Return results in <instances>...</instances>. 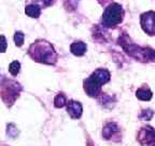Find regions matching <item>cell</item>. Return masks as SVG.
<instances>
[{"mask_svg":"<svg viewBox=\"0 0 155 146\" xmlns=\"http://www.w3.org/2000/svg\"><path fill=\"white\" fill-rule=\"evenodd\" d=\"M67 112L68 114L70 115L71 118L73 119H78V118H80L81 115H82L83 112V108H82V105H81L80 102H77V101H69L67 103Z\"/></svg>","mask_w":155,"mask_h":146,"instance_id":"cell-7","label":"cell"},{"mask_svg":"<svg viewBox=\"0 0 155 146\" xmlns=\"http://www.w3.org/2000/svg\"><path fill=\"white\" fill-rule=\"evenodd\" d=\"M7 47H8V43H7V39H5V36H0V52L1 53H5V50H7Z\"/></svg>","mask_w":155,"mask_h":146,"instance_id":"cell-17","label":"cell"},{"mask_svg":"<svg viewBox=\"0 0 155 146\" xmlns=\"http://www.w3.org/2000/svg\"><path fill=\"white\" fill-rule=\"evenodd\" d=\"M19 71H21V63H19L18 61H14V62H12V63L10 64L9 71H10V74H11V75L16 76L17 74L19 73Z\"/></svg>","mask_w":155,"mask_h":146,"instance_id":"cell-13","label":"cell"},{"mask_svg":"<svg viewBox=\"0 0 155 146\" xmlns=\"http://www.w3.org/2000/svg\"><path fill=\"white\" fill-rule=\"evenodd\" d=\"M140 24L143 32L147 33L150 36L155 35V12L149 11L147 13H143L141 15Z\"/></svg>","mask_w":155,"mask_h":146,"instance_id":"cell-4","label":"cell"},{"mask_svg":"<svg viewBox=\"0 0 155 146\" xmlns=\"http://www.w3.org/2000/svg\"><path fill=\"white\" fill-rule=\"evenodd\" d=\"M24 39H25V35L22 32H16L14 35V41L15 44L17 47H22L24 43Z\"/></svg>","mask_w":155,"mask_h":146,"instance_id":"cell-14","label":"cell"},{"mask_svg":"<svg viewBox=\"0 0 155 146\" xmlns=\"http://www.w3.org/2000/svg\"><path fill=\"white\" fill-rule=\"evenodd\" d=\"M42 2L44 5H50L52 3V0H42Z\"/></svg>","mask_w":155,"mask_h":146,"instance_id":"cell-18","label":"cell"},{"mask_svg":"<svg viewBox=\"0 0 155 146\" xmlns=\"http://www.w3.org/2000/svg\"><path fill=\"white\" fill-rule=\"evenodd\" d=\"M25 13L28 15L29 17H34V19H37V17L40 16L41 14V9L38 5H29L26 7L25 9Z\"/></svg>","mask_w":155,"mask_h":146,"instance_id":"cell-11","label":"cell"},{"mask_svg":"<svg viewBox=\"0 0 155 146\" xmlns=\"http://www.w3.org/2000/svg\"><path fill=\"white\" fill-rule=\"evenodd\" d=\"M70 50L72 52V54L77 56H82L83 54L86 52L87 50V46L82 41H78V42H73L70 46Z\"/></svg>","mask_w":155,"mask_h":146,"instance_id":"cell-9","label":"cell"},{"mask_svg":"<svg viewBox=\"0 0 155 146\" xmlns=\"http://www.w3.org/2000/svg\"><path fill=\"white\" fill-rule=\"evenodd\" d=\"M91 77H92L95 81H97L100 85H104V83L109 82L111 75H110V71H108V69L98 68V69H96V71L91 75Z\"/></svg>","mask_w":155,"mask_h":146,"instance_id":"cell-6","label":"cell"},{"mask_svg":"<svg viewBox=\"0 0 155 146\" xmlns=\"http://www.w3.org/2000/svg\"><path fill=\"white\" fill-rule=\"evenodd\" d=\"M8 135L11 136V137H15V136L17 135V129L15 128L14 124H9L8 126V131H7Z\"/></svg>","mask_w":155,"mask_h":146,"instance_id":"cell-16","label":"cell"},{"mask_svg":"<svg viewBox=\"0 0 155 146\" xmlns=\"http://www.w3.org/2000/svg\"><path fill=\"white\" fill-rule=\"evenodd\" d=\"M84 90L90 96L95 97L100 93L101 85L97 82V81H95L92 77H88L87 79L84 80Z\"/></svg>","mask_w":155,"mask_h":146,"instance_id":"cell-5","label":"cell"},{"mask_svg":"<svg viewBox=\"0 0 155 146\" xmlns=\"http://www.w3.org/2000/svg\"><path fill=\"white\" fill-rule=\"evenodd\" d=\"M153 115H154V113H153L152 109H144L141 112L140 118L143 120H150L153 117Z\"/></svg>","mask_w":155,"mask_h":146,"instance_id":"cell-15","label":"cell"},{"mask_svg":"<svg viewBox=\"0 0 155 146\" xmlns=\"http://www.w3.org/2000/svg\"><path fill=\"white\" fill-rule=\"evenodd\" d=\"M124 11L119 3H112L107 7L102 15V24L106 27H113L119 25L123 19Z\"/></svg>","mask_w":155,"mask_h":146,"instance_id":"cell-2","label":"cell"},{"mask_svg":"<svg viewBox=\"0 0 155 146\" xmlns=\"http://www.w3.org/2000/svg\"><path fill=\"white\" fill-rule=\"evenodd\" d=\"M119 132V127L116 126L114 122H109L104 126V130H102V135L106 140L112 139V136H114Z\"/></svg>","mask_w":155,"mask_h":146,"instance_id":"cell-8","label":"cell"},{"mask_svg":"<svg viewBox=\"0 0 155 146\" xmlns=\"http://www.w3.org/2000/svg\"><path fill=\"white\" fill-rule=\"evenodd\" d=\"M137 140L141 146H155V130L152 127H142L138 132Z\"/></svg>","mask_w":155,"mask_h":146,"instance_id":"cell-3","label":"cell"},{"mask_svg":"<svg viewBox=\"0 0 155 146\" xmlns=\"http://www.w3.org/2000/svg\"><path fill=\"white\" fill-rule=\"evenodd\" d=\"M152 95H153L152 91H151L148 87L140 88V89H138L137 92H136V96L141 101H150L151 99H152Z\"/></svg>","mask_w":155,"mask_h":146,"instance_id":"cell-10","label":"cell"},{"mask_svg":"<svg viewBox=\"0 0 155 146\" xmlns=\"http://www.w3.org/2000/svg\"><path fill=\"white\" fill-rule=\"evenodd\" d=\"M66 105V96L64 94H58L54 99V106L57 108H61Z\"/></svg>","mask_w":155,"mask_h":146,"instance_id":"cell-12","label":"cell"},{"mask_svg":"<svg viewBox=\"0 0 155 146\" xmlns=\"http://www.w3.org/2000/svg\"><path fill=\"white\" fill-rule=\"evenodd\" d=\"M28 53L34 58V61L44 64H55L57 58V54L54 51L53 46L43 40L32 43L29 48Z\"/></svg>","mask_w":155,"mask_h":146,"instance_id":"cell-1","label":"cell"}]
</instances>
